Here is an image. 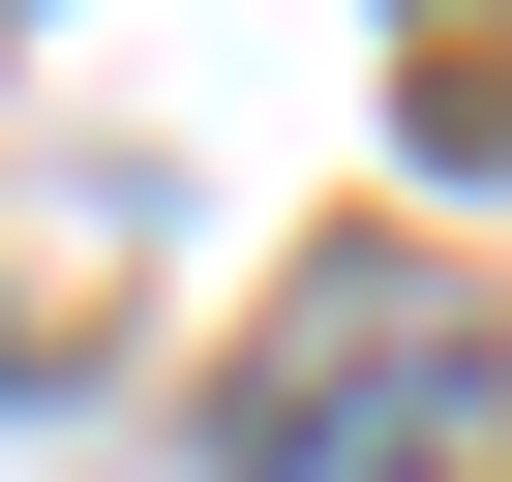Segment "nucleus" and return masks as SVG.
<instances>
[{"label":"nucleus","mask_w":512,"mask_h":482,"mask_svg":"<svg viewBox=\"0 0 512 482\" xmlns=\"http://www.w3.org/2000/svg\"><path fill=\"white\" fill-rule=\"evenodd\" d=\"M482 302L422 241H332V272L241 332V482H482Z\"/></svg>","instance_id":"f257e3e1"},{"label":"nucleus","mask_w":512,"mask_h":482,"mask_svg":"<svg viewBox=\"0 0 512 482\" xmlns=\"http://www.w3.org/2000/svg\"><path fill=\"white\" fill-rule=\"evenodd\" d=\"M0 362H31V302H0Z\"/></svg>","instance_id":"f03ea898"}]
</instances>
